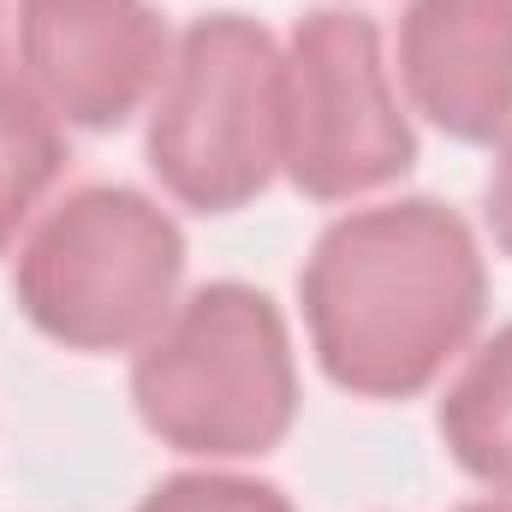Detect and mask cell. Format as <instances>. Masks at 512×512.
Returning <instances> with one entry per match:
<instances>
[{
	"mask_svg": "<svg viewBox=\"0 0 512 512\" xmlns=\"http://www.w3.org/2000/svg\"><path fill=\"white\" fill-rule=\"evenodd\" d=\"M131 399L143 429L191 459H262L298 417L286 316L245 280H209L137 346Z\"/></svg>",
	"mask_w": 512,
	"mask_h": 512,
	"instance_id": "7a4b0ae2",
	"label": "cell"
},
{
	"mask_svg": "<svg viewBox=\"0 0 512 512\" xmlns=\"http://www.w3.org/2000/svg\"><path fill=\"white\" fill-rule=\"evenodd\" d=\"M18 60L36 102L84 131H114L167 78V24L143 0H24Z\"/></svg>",
	"mask_w": 512,
	"mask_h": 512,
	"instance_id": "8992f818",
	"label": "cell"
},
{
	"mask_svg": "<svg viewBox=\"0 0 512 512\" xmlns=\"http://www.w3.org/2000/svg\"><path fill=\"white\" fill-rule=\"evenodd\" d=\"M459 512H512V501H477V507H459Z\"/></svg>",
	"mask_w": 512,
	"mask_h": 512,
	"instance_id": "7c38bea8",
	"label": "cell"
},
{
	"mask_svg": "<svg viewBox=\"0 0 512 512\" xmlns=\"http://www.w3.org/2000/svg\"><path fill=\"white\" fill-rule=\"evenodd\" d=\"M417 161L382 66V30L364 12H304L280 54V167L316 203L382 191Z\"/></svg>",
	"mask_w": 512,
	"mask_h": 512,
	"instance_id": "5b68a950",
	"label": "cell"
},
{
	"mask_svg": "<svg viewBox=\"0 0 512 512\" xmlns=\"http://www.w3.org/2000/svg\"><path fill=\"white\" fill-rule=\"evenodd\" d=\"M435 423L465 477L512 495V322L471 352V364L441 393Z\"/></svg>",
	"mask_w": 512,
	"mask_h": 512,
	"instance_id": "ba28073f",
	"label": "cell"
},
{
	"mask_svg": "<svg viewBox=\"0 0 512 512\" xmlns=\"http://www.w3.org/2000/svg\"><path fill=\"white\" fill-rule=\"evenodd\" d=\"M483 209H489V233H495V245L512 256V137H507V149H501V161H495V173H489V197H483Z\"/></svg>",
	"mask_w": 512,
	"mask_h": 512,
	"instance_id": "8fae6325",
	"label": "cell"
},
{
	"mask_svg": "<svg viewBox=\"0 0 512 512\" xmlns=\"http://www.w3.org/2000/svg\"><path fill=\"white\" fill-rule=\"evenodd\" d=\"M185 233L131 185H78L24 239L12 292L18 310L72 352L143 346L179 298Z\"/></svg>",
	"mask_w": 512,
	"mask_h": 512,
	"instance_id": "3957f363",
	"label": "cell"
},
{
	"mask_svg": "<svg viewBox=\"0 0 512 512\" xmlns=\"http://www.w3.org/2000/svg\"><path fill=\"white\" fill-rule=\"evenodd\" d=\"M399 78L411 108L453 143L512 126V0H411L399 18Z\"/></svg>",
	"mask_w": 512,
	"mask_h": 512,
	"instance_id": "52a82bcc",
	"label": "cell"
},
{
	"mask_svg": "<svg viewBox=\"0 0 512 512\" xmlns=\"http://www.w3.org/2000/svg\"><path fill=\"white\" fill-rule=\"evenodd\" d=\"M322 376L358 399H411L465 352L489 304V268L435 197L340 215L298 274Z\"/></svg>",
	"mask_w": 512,
	"mask_h": 512,
	"instance_id": "6da1fadb",
	"label": "cell"
},
{
	"mask_svg": "<svg viewBox=\"0 0 512 512\" xmlns=\"http://www.w3.org/2000/svg\"><path fill=\"white\" fill-rule=\"evenodd\" d=\"M60 167H66L60 120L36 102V90L24 78H12L0 66V251L18 239V227L48 197Z\"/></svg>",
	"mask_w": 512,
	"mask_h": 512,
	"instance_id": "9c48e42d",
	"label": "cell"
},
{
	"mask_svg": "<svg viewBox=\"0 0 512 512\" xmlns=\"http://www.w3.org/2000/svg\"><path fill=\"white\" fill-rule=\"evenodd\" d=\"M137 512H292V501L274 483L256 477H227V471H185L155 483Z\"/></svg>",
	"mask_w": 512,
	"mask_h": 512,
	"instance_id": "30bf717a",
	"label": "cell"
},
{
	"mask_svg": "<svg viewBox=\"0 0 512 512\" xmlns=\"http://www.w3.org/2000/svg\"><path fill=\"white\" fill-rule=\"evenodd\" d=\"M0 66H6V60H0Z\"/></svg>",
	"mask_w": 512,
	"mask_h": 512,
	"instance_id": "4fadbf2b",
	"label": "cell"
},
{
	"mask_svg": "<svg viewBox=\"0 0 512 512\" xmlns=\"http://www.w3.org/2000/svg\"><path fill=\"white\" fill-rule=\"evenodd\" d=\"M149 167L197 215H233L280 167V48L245 12L197 18L149 114Z\"/></svg>",
	"mask_w": 512,
	"mask_h": 512,
	"instance_id": "277c9868",
	"label": "cell"
}]
</instances>
